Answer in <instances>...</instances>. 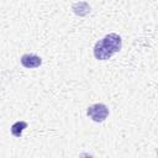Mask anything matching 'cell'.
Segmentation results:
<instances>
[{
    "mask_svg": "<svg viewBox=\"0 0 158 158\" xmlns=\"http://www.w3.org/2000/svg\"><path fill=\"white\" fill-rule=\"evenodd\" d=\"M121 37L117 33L106 35L102 40L96 42L94 47V56L99 60L110 59L115 53H117L121 49Z\"/></svg>",
    "mask_w": 158,
    "mask_h": 158,
    "instance_id": "obj_1",
    "label": "cell"
},
{
    "mask_svg": "<svg viewBox=\"0 0 158 158\" xmlns=\"http://www.w3.org/2000/svg\"><path fill=\"white\" fill-rule=\"evenodd\" d=\"M86 115L95 122H102L109 116V109L104 104H94L88 107Z\"/></svg>",
    "mask_w": 158,
    "mask_h": 158,
    "instance_id": "obj_2",
    "label": "cell"
},
{
    "mask_svg": "<svg viewBox=\"0 0 158 158\" xmlns=\"http://www.w3.org/2000/svg\"><path fill=\"white\" fill-rule=\"evenodd\" d=\"M20 62H21V64H22L25 68L32 69V68L40 67L41 63H42V59H41L38 56H36V54H23V56L21 57Z\"/></svg>",
    "mask_w": 158,
    "mask_h": 158,
    "instance_id": "obj_3",
    "label": "cell"
},
{
    "mask_svg": "<svg viewBox=\"0 0 158 158\" xmlns=\"http://www.w3.org/2000/svg\"><path fill=\"white\" fill-rule=\"evenodd\" d=\"M26 127H27V122H25V121H17V122H15L11 126V133H12V136L21 137V135H22V132H23V130Z\"/></svg>",
    "mask_w": 158,
    "mask_h": 158,
    "instance_id": "obj_4",
    "label": "cell"
}]
</instances>
